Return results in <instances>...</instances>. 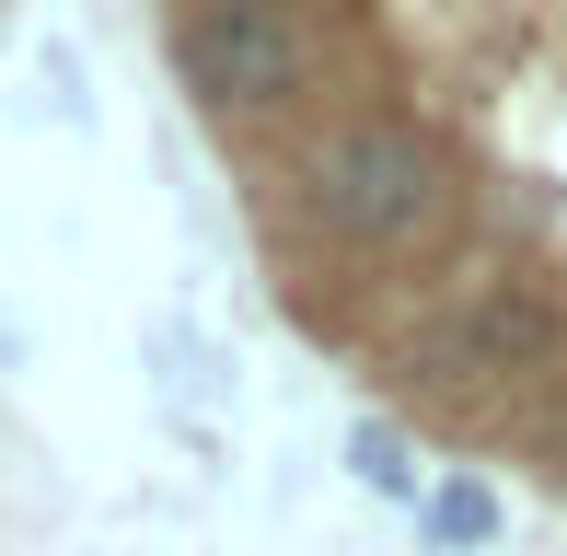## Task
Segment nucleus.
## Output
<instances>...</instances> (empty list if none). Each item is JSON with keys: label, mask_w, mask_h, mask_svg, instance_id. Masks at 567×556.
Listing matches in <instances>:
<instances>
[{"label": "nucleus", "mask_w": 567, "mask_h": 556, "mask_svg": "<svg viewBox=\"0 0 567 556\" xmlns=\"http://www.w3.org/2000/svg\"><path fill=\"white\" fill-rule=\"evenodd\" d=\"M255 163V220L290 256V290L313 301V278H371L405 267L463 220V163L429 116L405 105H337L324 128L244 151Z\"/></svg>", "instance_id": "nucleus-1"}, {"label": "nucleus", "mask_w": 567, "mask_h": 556, "mask_svg": "<svg viewBox=\"0 0 567 556\" xmlns=\"http://www.w3.org/2000/svg\"><path fill=\"white\" fill-rule=\"evenodd\" d=\"M371 371L441 429H509L533 418V394L567 383V290L545 278H475V290H441L371 348Z\"/></svg>", "instance_id": "nucleus-2"}, {"label": "nucleus", "mask_w": 567, "mask_h": 556, "mask_svg": "<svg viewBox=\"0 0 567 556\" xmlns=\"http://www.w3.org/2000/svg\"><path fill=\"white\" fill-rule=\"evenodd\" d=\"M163 70L186 82V105L209 116L231 151L255 140H301L337 116V23L324 12H231V0H186L163 12Z\"/></svg>", "instance_id": "nucleus-3"}, {"label": "nucleus", "mask_w": 567, "mask_h": 556, "mask_svg": "<svg viewBox=\"0 0 567 556\" xmlns=\"http://www.w3.org/2000/svg\"><path fill=\"white\" fill-rule=\"evenodd\" d=\"M348 475H359L371 498H429V487H417V452H405L394 418H359V429H348Z\"/></svg>", "instance_id": "nucleus-4"}, {"label": "nucleus", "mask_w": 567, "mask_h": 556, "mask_svg": "<svg viewBox=\"0 0 567 556\" xmlns=\"http://www.w3.org/2000/svg\"><path fill=\"white\" fill-rule=\"evenodd\" d=\"M417 511H429V534H441V545H498V487H486V475H441Z\"/></svg>", "instance_id": "nucleus-5"}, {"label": "nucleus", "mask_w": 567, "mask_h": 556, "mask_svg": "<svg viewBox=\"0 0 567 556\" xmlns=\"http://www.w3.org/2000/svg\"><path fill=\"white\" fill-rule=\"evenodd\" d=\"M163 12H186V0H163ZM231 12H324V23H337L348 0H231Z\"/></svg>", "instance_id": "nucleus-6"}]
</instances>
